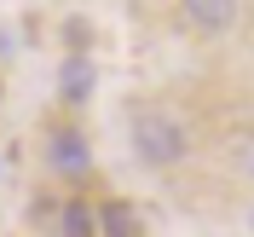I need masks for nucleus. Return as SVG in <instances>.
<instances>
[{
    "label": "nucleus",
    "mask_w": 254,
    "mask_h": 237,
    "mask_svg": "<svg viewBox=\"0 0 254 237\" xmlns=\"http://www.w3.org/2000/svg\"><path fill=\"white\" fill-rule=\"evenodd\" d=\"M47 162H52V174L81 179V174H87V133H81V127H69V122L47 127Z\"/></svg>",
    "instance_id": "obj_2"
},
{
    "label": "nucleus",
    "mask_w": 254,
    "mask_h": 237,
    "mask_svg": "<svg viewBox=\"0 0 254 237\" xmlns=\"http://www.w3.org/2000/svg\"><path fill=\"white\" fill-rule=\"evenodd\" d=\"M127 139H133V157H139L144 168H179V162H185V127L168 110L139 104L133 122H127Z\"/></svg>",
    "instance_id": "obj_1"
},
{
    "label": "nucleus",
    "mask_w": 254,
    "mask_h": 237,
    "mask_svg": "<svg viewBox=\"0 0 254 237\" xmlns=\"http://www.w3.org/2000/svg\"><path fill=\"white\" fill-rule=\"evenodd\" d=\"M58 93L69 98V104H81V98L93 93V64H87V58H69L64 76H58Z\"/></svg>",
    "instance_id": "obj_5"
},
{
    "label": "nucleus",
    "mask_w": 254,
    "mask_h": 237,
    "mask_svg": "<svg viewBox=\"0 0 254 237\" xmlns=\"http://www.w3.org/2000/svg\"><path fill=\"white\" fill-rule=\"evenodd\" d=\"M179 12L196 35H225V29H237L243 0H179Z\"/></svg>",
    "instance_id": "obj_3"
},
{
    "label": "nucleus",
    "mask_w": 254,
    "mask_h": 237,
    "mask_svg": "<svg viewBox=\"0 0 254 237\" xmlns=\"http://www.w3.org/2000/svg\"><path fill=\"white\" fill-rule=\"evenodd\" d=\"M58 237H98V220L87 203H64L58 208Z\"/></svg>",
    "instance_id": "obj_6"
},
{
    "label": "nucleus",
    "mask_w": 254,
    "mask_h": 237,
    "mask_svg": "<svg viewBox=\"0 0 254 237\" xmlns=\"http://www.w3.org/2000/svg\"><path fill=\"white\" fill-rule=\"evenodd\" d=\"M98 232L104 237H139V214H133V208L127 203H98Z\"/></svg>",
    "instance_id": "obj_4"
}]
</instances>
